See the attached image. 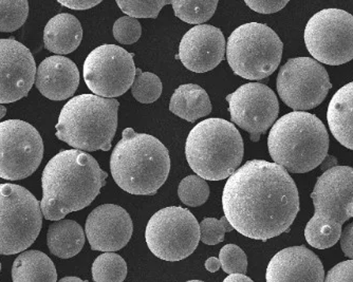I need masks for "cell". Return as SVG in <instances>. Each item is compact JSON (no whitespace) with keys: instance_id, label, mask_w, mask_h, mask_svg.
<instances>
[{"instance_id":"1","label":"cell","mask_w":353,"mask_h":282,"mask_svg":"<svg viewBox=\"0 0 353 282\" xmlns=\"http://www.w3.org/2000/svg\"><path fill=\"white\" fill-rule=\"evenodd\" d=\"M222 208L238 233L267 241L292 225L299 212V190L281 165L248 161L228 179Z\"/></svg>"},{"instance_id":"2","label":"cell","mask_w":353,"mask_h":282,"mask_svg":"<svg viewBox=\"0 0 353 282\" xmlns=\"http://www.w3.org/2000/svg\"><path fill=\"white\" fill-rule=\"evenodd\" d=\"M108 177L92 156L77 149L59 152L46 165L41 178L43 217L59 221L92 203Z\"/></svg>"},{"instance_id":"3","label":"cell","mask_w":353,"mask_h":282,"mask_svg":"<svg viewBox=\"0 0 353 282\" xmlns=\"http://www.w3.org/2000/svg\"><path fill=\"white\" fill-rule=\"evenodd\" d=\"M170 170V152L160 140L132 128L123 130L110 157L111 174L119 188L136 196H154Z\"/></svg>"},{"instance_id":"4","label":"cell","mask_w":353,"mask_h":282,"mask_svg":"<svg viewBox=\"0 0 353 282\" xmlns=\"http://www.w3.org/2000/svg\"><path fill=\"white\" fill-rule=\"evenodd\" d=\"M329 143L324 123L306 111L283 115L268 137L272 160L292 174H306L321 166L328 156Z\"/></svg>"},{"instance_id":"5","label":"cell","mask_w":353,"mask_h":282,"mask_svg":"<svg viewBox=\"0 0 353 282\" xmlns=\"http://www.w3.org/2000/svg\"><path fill=\"white\" fill-rule=\"evenodd\" d=\"M119 107L114 99L77 95L61 109L57 137L81 152H109L118 128Z\"/></svg>"},{"instance_id":"6","label":"cell","mask_w":353,"mask_h":282,"mask_svg":"<svg viewBox=\"0 0 353 282\" xmlns=\"http://www.w3.org/2000/svg\"><path fill=\"white\" fill-rule=\"evenodd\" d=\"M245 145L235 125L223 119L202 121L190 130L185 144L188 165L204 180L230 178L243 162Z\"/></svg>"},{"instance_id":"7","label":"cell","mask_w":353,"mask_h":282,"mask_svg":"<svg viewBox=\"0 0 353 282\" xmlns=\"http://www.w3.org/2000/svg\"><path fill=\"white\" fill-rule=\"evenodd\" d=\"M314 214L305 228L312 248L326 250L338 243L343 224L353 218V168L335 166L317 179L311 194Z\"/></svg>"},{"instance_id":"8","label":"cell","mask_w":353,"mask_h":282,"mask_svg":"<svg viewBox=\"0 0 353 282\" xmlns=\"http://www.w3.org/2000/svg\"><path fill=\"white\" fill-rule=\"evenodd\" d=\"M283 49V41L269 26L249 23L234 30L225 51L228 63L235 74L259 81L279 68Z\"/></svg>"},{"instance_id":"9","label":"cell","mask_w":353,"mask_h":282,"mask_svg":"<svg viewBox=\"0 0 353 282\" xmlns=\"http://www.w3.org/2000/svg\"><path fill=\"white\" fill-rule=\"evenodd\" d=\"M43 226V212L29 190L0 184V254L15 255L34 243Z\"/></svg>"},{"instance_id":"10","label":"cell","mask_w":353,"mask_h":282,"mask_svg":"<svg viewBox=\"0 0 353 282\" xmlns=\"http://www.w3.org/2000/svg\"><path fill=\"white\" fill-rule=\"evenodd\" d=\"M146 243L156 257L180 261L192 255L200 242V226L195 216L180 206L157 212L146 226Z\"/></svg>"},{"instance_id":"11","label":"cell","mask_w":353,"mask_h":282,"mask_svg":"<svg viewBox=\"0 0 353 282\" xmlns=\"http://www.w3.org/2000/svg\"><path fill=\"white\" fill-rule=\"evenodd\" d=\"M303 39L315 61L344 65L353 59V15L333 8L317 12L309 19Z\"/></svg>"},{"instance_id":"12","label":"cell","mask_w":353,"mask_h":282,"mask_svg":"<svg viewBox=\"0 0 353 282\" xmlns=\"http://www.w3.org/2000/svg\"><path fill=\"white\" fill-rule=\"evenodd\" d=\"M276 87L288 107L305 111L322 104L332 85L328 72L319 61L311 57H296L279 69Z\"/></svg>"},{"instance_id":"13","label":"cell","mask_w":353,"mask_h":282,"mask_svg":"<svg viewBox=\"0 0 353 282\" xmlns=\"http://www.w3.org/2000/svg\"><path fill=\"white\" fill-rule=\"evenodd\" d=\"M43 157V139L35 127L21 120L0 123V178H28L37 172Z\"/></svg>"},{"instance_id":"14","label":"cell","mask_w":353,"mask_h":282,"mask_svg":"<svg viewBox=\"0 0 353 282\" xmlns=\"http://www.w3.org/2000/svg\"><path fill=\"white\" fill-rule=\"evenodd\" d=\"M134 53L116 45H103L89 53L84 63L85 83L94 95L112 99L132 88L136 77Z\"/></svg>"},{"instance_id":"15","label":"cell","mask_w":353,"mask_h":282,"mask_svg":"<svg viewBox=\"0 0 353 282\" xmlns=\"http://www.w3.org/2000/svg\"><path fill=\"white\" fill-rule=\"evenodd\" d=\"M232 122L250 134L252 142H259L279 118V104L274 91L259 83H249L228 95Z\"/></svg>"},{"instance_id":"16","label":"cell","mask_w":353,"mask_h":282,"mask_svg":"<svg viewBox=\"0 0 353 282\" xmlns=\"http://www.w3.org/2000/svg\"><path fill=\"white\" fill-rule=\"evenodd\" d=\"M35 74L37 65L31 51L15 39H0V104L27 97Z\"/></svg>"},{"instance_id":"17","label":"cell","mask_w":353,"mask_h":282,"mask_svg":"<svg viewBox=\"0 0 353 282\" xmlns=\"http://www.w3.org/2000/svg\"><path fill=\"white\" fill-rule=\"evenodd\" d=\"M85 232L93 251L112 253L130 242L134 224L124 208L116 204H104L89 214Z\"/></svg>"},{"instance_id":"18","label":"cell","mask_w":353,"mask_h":282,"mask_svg":"<svg viewBox=\"0 0 353 282\" xmlns=\"http://www.w3.org/2000/svg\"><path fill=\"white\" fill-rule=\"evenodd\" d=\"M225 50L221 30L211 25L195 26L182 37L176 59L192 72H208L223 61Z\"/></svg>"},{"instance_id":"19","label":"cell","mask_w":353,"mask_h":282,"mask_svg":"<svg viewBox=\"0 0 353 282\" xmlns=\"http://www.w3.org/2000/svg\"><path fill=\"white\" fill-rule=\"evenodd\" d=\"M267 282H324L322 261L306 246L281 250L268 264Z\"/></svg>"},{"instance_id":"20","label":"cell","mask_w":353,"mask_h":282,"mask_svg":"<svg viewBox=\"0 0 353 282\" xmlns=\"http://www.w3.org/2000/svg\"><path fill=\"white\" fill-rule=\"evenodd\" d=\"M35 77V86L51 101H65L79 88V71L77 65L59 55L43 59Z\"/></svg>"},{"instance_id":"21","label":"cell","mask_w":353,"mask_h":282,"mask_svg":"<svg viewBox=\"0 0 353 282\" xmlns=\"http://www.w3.org/2000/svg\"><path fill=\"white\" fill-rule=\"evenodd\" d=\"M83 28L75 16L61 13L48 21L43 31L45 48L55 54H69L82 43Z\"/></svg>"},{"instance_id":"22","label":"cell","mask_w":353,"mask_h":282,"mask_svg":"<svg viewBox=\"0 0 353 282\" xmlns=\"http://www.w3.org/2000/svg\"><path fill=\"white\" fill-rule=\"evenodd\" d=\"M327 121L335 140L353 150V81L333 95L327 111Z\"/></svg>"},{"instance_id":"23","label":"cell","mask_w":353,"mask_h":282,"mask_svg":"<svg viewBox=\"0 0 353 282\" xmlns=\"http://www.w3.org/2000/svg\"><path fill=\"white\" fill-rule=\"evenodd\" d=\"M170 110L176 117L194 123L212 112L211 99L199 85H181L170 99Z\"/></svg>"},{"instance_id":"24","label":"cell","mask_w":353,"mask_h":282,"mask_svg":"<svg viewBox=\"0 0 353 282\" xmlns=\"http://www.w3.org/2000/svg\"><path fill=\"white\" fill-rule=\"evenodd\" d=\"M47 244L51 253L57 257L61 259L74 257L84 248V230L73 220H59L49 226Z\"/></svg>"},{"instance_id":"25","label":"cell","mask_w":353,"mask_h":282,"mask_svg":"<svg viewBox=\"0 0 353 282\" xmlns=\"http://www.w3.org/2000/svg\"><path fill=\"white\" fill-rule=\"evenodd\" d=\"M12 279L13 282H57V269L43 252H23L14 261Z\"/></svg>"},{"instance_id":"26","label":"cell","mask_w":353,"mask_h":282,"mask_svg":"<svg viewBox=\"0 0 353 282\" xmlns=\"http://www.w3.org/2000/svg\"><path fill=\"white\" fill-rule=\"evenodd\" d=\"M174 15L182 21L192 25H202L210 21L217 9V0H174L172 1Z\"/></svg>"},{"instance_id":"27","label":"cell","mask_w":353,"mask_h":282,"mask_svg":"<svg viewBox=\"0 0 353 282\" xmlns=\"http://www.w3.org/2000/svg\"><path fill=\"white\" fill-rule=\"evenodd\" d=\"M91 272L95 282H123L127 276V264L118 254L105 253L94 260Z\"/></svg>"},{"instance_id":"28","label":"cell","mask_w":353,"mask_h":282,"mask_svg":"<svg viewBox=\"0 0 353 282\" xmlns=\"http://www.w3.org/2000/svg\"><path fill=\"white\" fill-rule=\"evenodd\" d=\"M161 79L154 73L142 72L137 68L136 77L132 86V97L142 104H152L162 94Z\"/></svg>"},{"instance_id":"29","label":"cell","mask_w":353,"mask_h":282,"mask_svg":"<svg viewBox=\"0 0 353 282\" xmlns=\"http://www.w3.org/2000/svg\"><path fill=\"white\" fill-rule=\"evenodd\" d=\"M178 196L182 203L190 208L203 205L210 196V188L206 181L197 174L186 177L180 182Z\"/></svg>"},{"instance_id":"30","label":"cell","mask_w":353,"mask_h":282,"mask_svg":"<svg viewBox=\"0 0 353 282\" xmlns=\"http://www.w3.org/2000/svg\"><path fill=\"white\" fill-rule=\"evenodd\" d=\"M29 14L27 0H0V32H14L26 23Z\"/></svg>"},{"instance_id":"31","label":"cell","mask_w":353,"mask_h":282,"mask_svg":"<svg viewBox=\"0 0 353 282\" xmlns=\"http://www.w3.org/2000/svg\"><path fill=\"white\" fill-rule=\"evenodd\" d=\"M121 11L134 19H157L164 6L172 5L168 0H117Z\"/></svg>"},{"instance_id":"32","label":"cell","mask_w":353,"mask_h":282,"mask_svg":"<svg viewBox=\"0 0 353 282\" xmlns=\"http://www.w3.org/2000/svg\"><path fill=\"white\" fill-rule=\"evenodd\" d=\"M199 226L200 241L208 245H216L223 241L225 233H230L234 230L233 226L224 216L220 220L216 218H205L202 220Z\"/></svg>"},{"instance_id":"33","label":"cell","mask_w":353,"mask_h":282,"mask_svg":"<svg viewBox=\"0 0 353 282\" xmlns=\"http://www.w3.org/2000/svg\"><path fill=\"white\" fill-rule=\"evenodd\" d=\"M219 261L222 270L230 275L245 274L247 272V255L239 246L235 245V244H227L221 248L219 253Z\"/></svg>"},{"instance_id":"34","label":"cell","mask_w":353,"mask_h":282,"mask_svg":"<svg viewBox=\"0 0 353 282\" xmlns=\"http://www.w3.org/2000/svg\"><path fill=\"white\" fill-rule=\"evenodd\" d=\"M114 37L117 41L123 45H132L137 43L142 34V27L138 19L124 16L114 23Z\"/></svg>"},{"instance_id":"35","label":"cell","mask_w":353,"mask_h":282,"mask_svg":"<svg viewBox=\"0 0 353 282\" xmlns=\"http://www.w3.org/2000/svg\"><path fill=\"white\" fill-rule=\"evenodd\" d=\"M324 282H353V260L334 265L327 274Z\"/></svg>"},{"instance_id":"36","label":"cell","mask_w":353,"mask_h":282,"mask_svg":"<svg viewBox=\"0 0 353 282\" xmlns=\"http://www.w3.org/2000/svg\"><path fill=\"white\" fill-rule=\"evenodd\" d=\"M245 5L253 10V11L257 12L261 14H272L276 13V12L283 10L285 6L289 3L288 0H279V1H257V0H245Z\"/></svg>"},{"instance_id":"37","label":"cell","mask_w":353,"mask_h":282,"mask_svg":"<svg viewBox=\"0 0 353 282\" xmlns=\"http://www.w3.org/2000/svg\"><path fill=\"white\" fill-rule=\"evenodd\" d=\"M341 248L346 257L353 260V222L346 225L341 234Z\"/></svg>"},{"instance_id":"38","label":"cell","mask_w":353,"mask_h":282,"mask_svg":"<svg viewBox=\"0 0 353 282\" xmlns=\"http://www.w3.org/2000/svg\"><path fill=\"white\" fill-rule=\"evenodd\" d=\"M59 3H61L63 7L69 8L71 10H88L92 9L95 6L100 5L101 1H90V0H59Z\"/></svg>"},{"instance_id":"39","label":"cell","mask_w":353,"mask_h":282,"mask_svg":"<svg viewBox=\"0 0 353 282\" xmlns=\"http://www.w3.org/2000/svg\"><path fill=\"white\" fill-rule=\"evenodd\" d=\"M220 267L221 264H220L219 258L211 257L205 261V269L211 273L219 271Z\"/></svg>"},{"instance_id":"40","label":"cell","mask_w":353,"mask_h":282,"mask_svg":"<svg viewBox=\"0 0 353 282\" xmlns=\"http://www.w3.org/2000/svg\"><path fill=\"white\" fill-rule=\"evenodd\" d=\"M335 166H338V159L332 156H327L326 159H325L322 164H321V168L324 170V172L331 170V168H335Z\"/></svg>"},{"instance_id":"41","label":"cell","mask_w":353,"mask_h":282,"mask_svg":"<svg viewBox=\"0 0 353 282\" xmlns=\"http://www.w3.org/2000/svg\"><path fill=\"white\" fill-rule=\"evenodd\" d=\"M223 282H254L251 278L245 276V274H232L228 276Z\"/></svg>"},{"instance_id":"42","label":"cell","mask_w":353,"mask_h":282,"mask_svg":"<svg viewBox=\"0 0 353 282\" xmlns=\"http://www.w3.org/2000/svg\"><path fill=\"white\" fill-rule=\"evenodd\" d=\"M57 282H88V281H86V280H85V281H84V280H82V279H81V278H79V277H63V278H61V279Z\"/></svg>"},{"instance_id":"43","label":"cell","mask_w":353,"mask_h":282,"mask_svg":"<svg viewBox=\"0 0 353 282\" xmlns=\"http://www.w3.org/2000/svg\"><path fill=\"white\" fill-rule=\"evenodd\" d=\"M6 113H7V108L3 105H0V120L5 117Z\"/></svg>"},{"instance_id":"44","label":"cell","mask_w":353,"mask_h":282,"mask_svg":"<svg viewBox=\"0 0 353 282\" xmlns=\"http://www.w3.org/2000/svg\"><path fill=\"white\" fill-rule=\"evenodd\" d=\"M186 282H204V281H201V280H190V281H186Z\"/></svg>"},{"instance_id":"45","label":"cell","mask_w":353,"mask_h":282,"mask_svg":"<svg viewBox=\"0 0 353 282\" xmlns=\"http://www.w3.org/2000/svg\"><path fill=\"white\" fill-rule=\"evenodd\" d=\"M0 271H1V263H0Z\"/></svg>"}]
</instances>
